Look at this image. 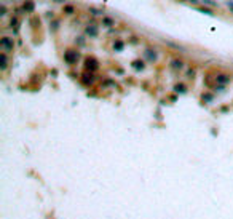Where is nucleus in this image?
<instances>
[{"mask_svg": "<svg viewBox=\"0 0 233 219\" xmlns=\"http://www.w3.org/2000/svg\"><path fill=\"white\" fill-rule=\"evenodd\" d=\"M0 48H2L3 53H10V51L13 50V40L10 39V37L3 35L2 40H0Z\"/></svg>", "mask_w": 233, "mask_h": 219, "instance_id": "1", "label": "nucleus"}, {"mask_svg": "<svg viewBox=\"0 0 233 219\" xmlns=\"http://www.w3.org/2000/svg\"><path fill=\"white\" fill-rule=\"evenodd\" d=\"M64 58H66V61H67L69 64H72V63H75V61L78 59V54L73 53V51H67L66 56H64Z\"/></svg>", "mask_w": 233, "mask_h": 219, "instance_id": "2", "label": "nucleus"}, {"mask_svg": "<svg viewBox=\"0 0 233 219\" xmlns=\"http://www.w3.org/2000/svg\"><path fill=\"white\" fill-rule=\"evenodd\" d=\"M86 34H88V35H91V37H94V35H96V34H97L96 27H94V26H91V27L88 26V27H86Z\"/></svg>", "mask_w": 233, "mask_h": 219, "instance_id": "3", "label": "nucleus"}, {"mask_svg": "<svg viewBox=\"0 0 233 219\" xmlns=\"http://www.w3.org/2000/svg\"><path fill=\"white\" fill-rule=\"evenodd\" d=\"M171 66L174 67V69H182V66H184V64H182V61H173V64H171Z\"/></svg>", "mask_w": 233, "mask_h": 219, "instance_id": "4", "label": "nucleus"}]
</instances>
